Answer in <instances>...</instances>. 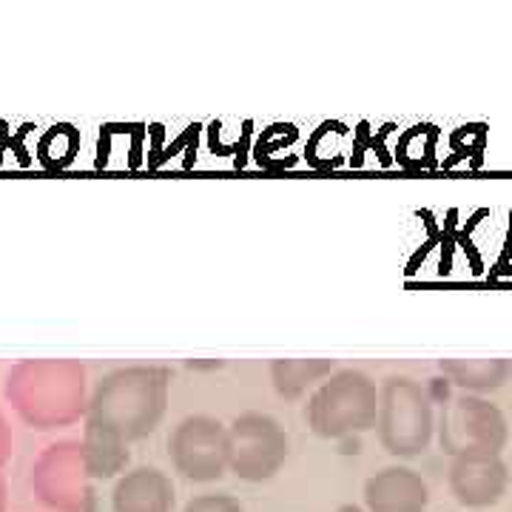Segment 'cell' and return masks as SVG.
Returning a JSON list of instances; mask_svg holds the SVG:
<instances>
[{"instance_id": "obj_1", "label": "cell", "mask_w": 512, "mask_h": 512, "mask_svg": "<svg viewBox=\"0 0 512 512\" xmlns=\"http://www.w3.org/2000/svg\"><path fill=\"white\" fill-rule=\"evenodd\" d=\"M89 376L77 359H23L9 367L3 399L32 430H60L86 419Z\"/></svg>"}, {"instance_id": "obj_2", "label": "cell", "mask_w": 512, "mask_h": 512, "mask_svg": "<svg viewBox=\"0 0 512 512\" xmlns=\"http://www.w3.org/2000/svg\"><path fill=\"white\" fill-rule=\"evenodd\" d=\"M168 387V367H117L94 384L83 421L106 430L123 444L146 439L160 427L168 410Z\"/></svg>"}, {"instance_id": "obj_3", "label": "cell", "mask_w": 512, "mask_h": 512, "mask_svg": "<svg viewBox=\"0 0 512 512\" xmlns=\"http://www.w3.org/2000/svg\"><path fill=\"white\" fill-rule=\"evenodd\" d=\"M305 419L319 439L342 441L362 436L373 430L379 419V387L365 370H336L313 390Z\"/></svg>"}, {"instance_id": "obj_4", "label": "cell", "mask_w": 512, "mask_h": 512, "mask_svg": "<svg viewBox=\"0 0 512 512\" xmlns=\"http://www.w3.org/2000/svg\"><path fill=\"white\" fill-rule=\"evenodd\" d=\"M376 433L382 447L396 458H416L427 453L436 433V416L430 396L410 376H387L379 387Z\"/></svg>"}, {"instance_id": "obj_5", "label": "cell", "mask_w": 512, "mask_h": 512, "mask_svg": "<svg viewBox=\"0 0 512 512\" xmlns=\"http://www.w3.org/2000/svg\"><path fill=\"white\" fill-rule=\"evenodd\" d=\"M228 473H234L239 481L262 484L285 467L291 453V439L285 427L268 416V413H239L237 419L228 424Z\"/></svg>"}, {"instance_id": "obj_6", "label": "cell", "mask_w": 512, "mask_h": 512, "mask_svg": "<svg viewBox=\"0 0 512 512\" xmlns=\"http://www.w3.org/2000/svg\"><path fill=\"white\" fill-rule=\"evenodd\" d=\"M439 441L441 450L453 458L476 453L501 456V450L510 441V424L504 413L484 396L461 393L441 410Z\"/></svg>"}, {"instance_id": "obj_7", "label": "cell", "mask_w": 512, "mask_h": 512, "mask_svg": "<svg viewBox=\"0 0 512 512\" xmlns=\"http://www.w3.org/2000/svg\"><path fill=\"white\" fill-rule=\"evenodd\" d=\"M171 467L194 484H211L228 473V427L214 416H185L168 436Z\"/></svg>"}, {"instance_id": "obj_8", "label": "cell", "mask_w": 512, "mask_h": 512, "mask_svg": "<svg viewBox=\"0 0 512 512\" xmlns=\"http://www.w3.org/2000/svg\"><path fill=\"white\" fill-rule=\"evenodd\" d=\"M89 464L83 439H63L49 444L32 467V490L55 512H86L92 498Z\"/></svg>"}, {"instance_id": "obj_9", "label": "cell", "mask_w": 512, "mask_h": 512, "mask_svg": "<svg viewBox=\"0 0 512 512\" xmlns=\"http://www.w3.org/2000/svg\"><path fill=\"white\" fill-rule=\"evenodd\" d=\"M447 478H450V493L456 495L461 507L470 510L495 507L510 487V470L504 458L490 453L453 458Z\"/></svg>"}, {"instance_id": "obj_10", "label": "cell", "mask_w": 512, "mask_h": 512, "mask_svg": "<svg viewBox=\"0 0 512 512\" xmlns=\"http://www.w3.org/2000/svg\"><path fill=\"white\" fill-rule=\"evenodd\" d=\"M367 512H427L430 490L421 473L393 464L365 481Z\"/></svg>"}, {"instance_id": "obj_11", "label": "cell", "mask_w": 512, "mask_h": 512, "mask_svg": "<svg viewBox=\"0 0 512 512\" xmlns=\"http://www.w3.org/2000/svg\"><path fill=\"white\" fill-rule=\"evenodd\" d=\"M174 504H177L174 484L157 467L126 470L111 490L114 512H174Z\"/></svg>"}, {"instance_id": "obj_12", "label": "cell", "mask_w": 512, "mask_h": 512, "mask_svg": "<svg viewBox=\"0 0 512 512\" xmlns=\"http://www.w3.org/2000/svg\"><path fill=\"white\" fill-rule=\"evenodd\" d=\"M439 370L461 393H495L510 382V359H441Z\"/></svg>"}, {"instance_id": "obj_13", "label": "cell", "mask_w": 512, "mask_h": 512, "mask_svg": "<svg viewBox=\"0 0 512 512\" xmlns=\"http://www.w3.org/2000/svg\"><path fill=\"white\" fill-rule=\"evenodd\" d=\"M336 373L333 359H274L271 362V384L276 396L285 402L302 399L311 387H319Z\"/></svg>"}, {"instance_id": "obj_14", "label": "cell", "mask_w": 512, "mask_h": 512, "mask_svg": "<svg viewBox=\"0 0 512 512\" xmlns=\"http://www.w3.org/2000/svg\"><path fill=\"white\" fill-rule=\"evenodd\" d=\"M83 450H86V464H89L92 478H111L126 470L128 444L114 439L111 433L94 424L83 427Z\"/></svg>"}, {"instance_id": "obj_15", "label": "cell", "mask_w": 512, "mask_h": 512, "mask_svg": "<svg viewBox=\"0 0 512 512\" xmlns=\"http://www.w3.org/2000/svg\"><path fill=\"white\" fill-rule=\"evenodd\" d=\"M183 512H245V507L239 504V498L228 493H205L194 495Z\"/></svg>"}, {"instance_id": "obj_16", "label": "cell", "mask_w": 512, "mask_h": 512, "mask_svg": "<svg viewBox=\"0 0 512 512\" xmlns=\"http://www.w3.org/2000/svg\"><path fill=\"white\" fill-rule=\"evenodd\" d=\"M12 458V427L6 416L0 413V467Z\"/></svg>"}, {"instance_id": "obj_17", "label": "cell", "mask_w": 512, "mask_h": 512, "mask_svg": "<svg viewBox=\"0 0 512 512\" xmlns=\"http://www.w3.org/2000/svg\"><path fill=\"white\" fill-rule=\"evenodd\" d=\"M0 512H6V478L0 476Z\"/></svg>"}, {"instance_id": "obj_18", "label": "cell", "mask_w": 512, "mask_h": 512, "mask_svg": "<svg viewBox=\"0 0 512 512\" xmlns=\"http://www.w3.org/2000/svg\"><path fill=\"white\" fill-rule=\"evenodd\" d=\"M336 512H367V510L365 507H359V504H342Z\"/></svg>"}]
</instances>
